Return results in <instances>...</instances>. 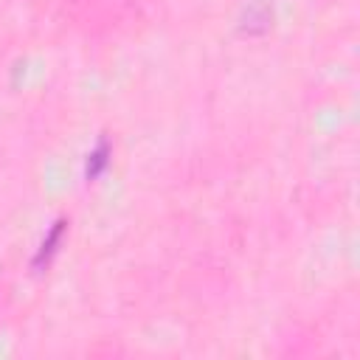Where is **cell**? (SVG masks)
Here are the masks:
<instances>
[{
    "mask_svg": "<svg viewBox=\"0 0 360 360\" xmlns=\"http://www.w3.org/2000/svg\"><path fill=\"white\" fill-rule=\"evenodd\" d=\"M62 225H65V222L59 219V222H56V225L51 228V233L45 236V242H42V248L37 250V259H34V267H42V262L48 264V259H51V253L56 250V242H59V236H62Z\"/></svg>",
    "mask_w": 360,
    "mask_h": 360,
    "instance_id": "obj_1",
    "label": "cell"
},
{
    "mask_svg": "<svg viewBox=\"0 0 360 360\" xmlns=\"http://www.w3.org/2000/svg\"><path fill=\"white\" fill-rule=\"evenodd\" d=\"M107 155H110V146L107 141H98V146L87 155V177H96L104 166H107Z\"/></svg>",
    "mask_w": 360,
    "mask_h": 360,
    "instance_id": "obj_2",
    "label": "cell"
}]
</instances>
